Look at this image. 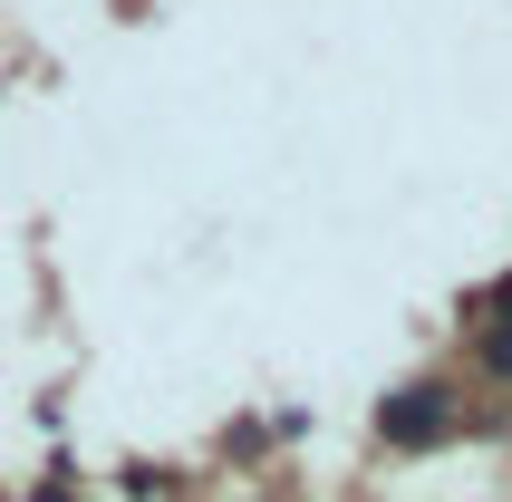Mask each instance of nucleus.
I'll use <instances>...</instances> for the list:
<instances>
[{"label": "nucleus", "mask_w": 512, "mask_h": 502, "mask_svg": "<svg viewBox=\"0 0 512 502\" xmlns=\"http://www.w3.org/2000/svg\"><path fill=\"white\" fill-rule=\"evenodd\" d=\"M377 435H387V445H445V435H455V387H435V377H416V387H397L387 396V406H377Z\"/></svg>", "instance_id": "f257e3e1"}, {"label": "nucleus", "mask_w": 512, "mask_h": 502, "mask_svg": "<svg viewBox=\"0 0 512 502\" xmlns=\"http://www.w3.org/2000/svg\"><path fill=\"white\" fill-rule=\"evenodd\" d=\"M474 358H484V377H503V387H512V319H484Z\"/></svg>", "instance_id": "f03ea898"}]
</instances>
